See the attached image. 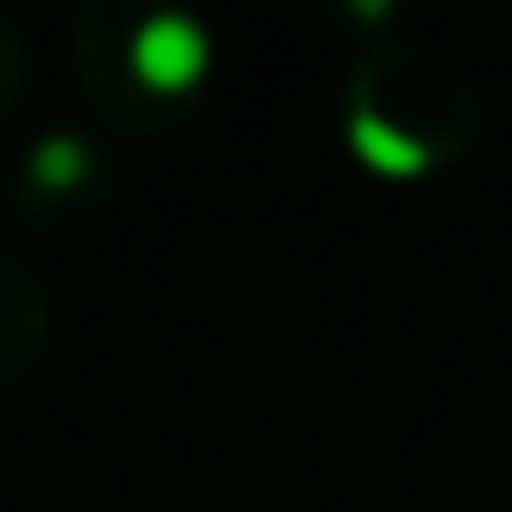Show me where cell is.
I'll use <instances>...</instances> for the list:
<instances>
[{
    "label": "cell",
    "instance_id": "cell-1",
    "mask_svg": "<svg viewBox=\"0 0 512 512\" xmlns=\"http://www.w3.org/2000/svg\"><path fill=\"white\" fill-rule=\"evenodd\" d=\"M133 67H139L145 85L181 91V85H193L199 67H205V37H199L187 19L163 13V19H151V25L133 37Z\"/></svg>",
    "mask_w": 512,
    "mask_h": 512
},
{
    "label": "cell",
    "instance_id": "cell-2",
    "mask_svg": "<svg viewBox=\"0 0 512 512\" xmlns=\"http://www.w3.org/2000/svg\"><path fill=\"white\" fill-rule=\"evenodd\" d=\"M356 145H362V157L368 163H380V169H392V175H410V169H422V145L410 139V133H398V127H386V121H356Z\"/></svg>",
    "mask_w": 512,
    "mask_h": 512
},
{
    "label": "cell",
    "instance_id": "cell-3",
    "mask_svg": "<svg viewBox=\"0 0 512 512\" xmlns=\"http://www.w3.org/2000/svg\"><path fill=\"white\" fill-rule=\"evenodd\" d=\"M79 169H85V151H79L73 139H49V145L37 151V175H43V181H55V187L79 181Z\"/></svg>",
    "mask_w": 512,
    "mask_h": 512
}]
</instances>
